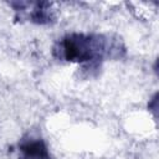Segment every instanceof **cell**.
<instances>
[{"mask_svg": "<svg viewBox=\"0 0 159 159\" xmlns=\"http://www.w3.org/2000/svg\"><path fill=\"white\" fill-rule=\"evenodd\" d=\"M125 47L120 39L97 35L72 32L57 41L52 53L57 60L83 65L82 70H97L104 57L120 58Z\"/></svg>", "mask_w": 159, "mask_h": 159, "instance_id": "obj_1", "label": "cell"}, {"mask_svg": "<svg viewBox=\"0 0 159 159\" xmlns=\"http://www.w3.org/2000/svg\"><path fill=\"white\" fill-rule=\"evenodd\" d=\"M16 12V19H29L31 22L37 25H48L52 24L56 19L55 10L52 9V2L48 1H37L30 2L31 10L26 9V1L10 2Z\"/></svg>", "mask_w": 159, "mask_h": 159, "instance_id": "obj_2", "label": "cell"}, {"mask_svg": "<svg viewBox=\"0 0 159 159\" xmlns=\"http://www.w3.org/2000/svg\"><path fill=\"white\" fill-rule=\"evenodd\" d=\"M19 159H52L43 139L24 137L19 142Z\"/></svg>", "mask_w": 159, "mask_h": 159, "instance_id": "obj_3", "label": "cell"}]
</instances>
